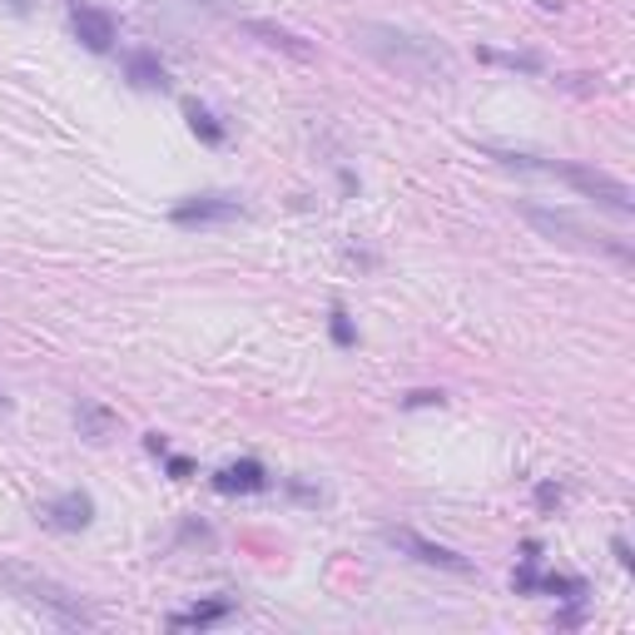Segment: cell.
<instances>
[{
	"label": "cell",
	"instance_id": "cell-1",
	"mask_svg": "<svg viewBox=\"0 0 635 635\" xmlns=\"http://www.w3.org/2000/svg\"><path fill=\"white\" fill-rule=\"evenodd\" d=\"M353 40H357V50H367L373 60H383L387 70H397V75H407V80H447L452 75V56L432 36H417V30L383 26V20H357Z\"/></svg>",
	"mask_w": 635,
	"mask_h": 635
},
{
	"label": "cell",
	"instance_id": "cell-2",
	"mask_svg": "<svg viewBox=\"0 0 635 635\" xmlns=\"http://www.w3.org/2000/svg\"><path fill=\"white\" fill-rule=\"evenodd\" d=\"M502 164H516V169H542V174H556V179H566L576 194H586V199H596L601 209H611V214H621V219H631L635 214V199H631V189L621 184V179H611V174H601V169H586V164H556V159H536V154H502V150H492Z\"/></svg>",
	"mask_w": 635,
	"mask_h": 635
},
{
	"label": "cell",
	"instance_id": "cell-3",
	"mask_svg": "<svg viewBox=\"0 0 635 635\" xmlns=\"http://www.w3.org/2000/svg\"><path fill=\"white\" fill-rule=\"evenodd\" d=\"M6 586L16 591V596L26 601V606L50 611V616L60 621V626H94V616L80 606V596H70L65 586H56V581L36 576V571H20V566H10V571H6Z\"/></svg>",
	"mask_w": 635,
	"mask_h": 635
},
{
	"label": "cell",
	"instance_id": "cell-4",
	"mask_svg": "<svg viewBox=\"0 0 635 635\" xmlns=\"http://www.w3.org/2000/svg\"><path fill=\"white\" fill-rule=\"evenodd\" d=\"M522 209V219L536 229L542 239H552V243H576V249H611L616 259H626V243H606L601 234H591L581 219H571L566 209H546V204H516Z\"/></svg>",
	"mask_w": 635,
	"mask_h": 635
},
{
	"label": "cell",
	"instance_id": "cell-5",
	"mask_svg": "<svg viewBox=\"0 0 635 635\" xmlns=\"http://www.w3.org/2000/svg\"><path fill=\"white\" fill-rule=\"evenodd\" d=\"M70 30H75V40L84 50H94V56L114 50V36H120V26H114L110 10L90 6V0H70Z\"/></svg>",
	"mask_w": 635,
	"mask_h": 635
},
{
	"label": "cell",
	"instance_id": "cell-6",
	"mask_svg": "<svg viewBox=\"0 0 635 635\" xmlns=\"http://www.w3.org/2000/svg\"><path fill=\"white\" fill-rule=\"evenodd\" d=\"M174 219L179 229H194V224H229V219H243V204L234 194H199V199H184L174 204Z\"/></svg>",
	"mask_w": 635,
	"mask_h": 635
},
{
	"label": "cell",
	"instance_id": "cell-7",
	"mask_svg": "<svg viewBox=\"0 0 635 635\" xmlns=\"http://www.w3.org/2000/svg\"><path fill=\"white\" fill-rule=\"evenodd\" d=\"M387 542H393L397 552H407L412 561H422V566H442V571H472V561H467V556L447 552V546L427 542V536L407 532V526H393V532H387Z\"/></svg>",
	"mask_w": 635,
	"mask_h": 635
},
{
	"label": "cell",
	"instance_id": "cell-8",
	"mask_svg": "<svg viewBox=\"0 0 635 635\" xmlns=\"http://www.w3.org/2000/svg\"><path fill=\"white\" fill-rule=\"evenodd\" d=\"M40 522L56 526V532H84V526L94 522V502L84 492H65V496L40 506Z\"/></svg>",
	"mask_w": 635,
	"mask_h": 635
},
{
	"label": "cell",
	"instance_id": "cell-9",
	"mask_svg": "<svg viewBox=\"0 0 635 635\" xmlns=\"http://www.w3.org/2000/svg\"><path fill=\"white\" fill-rule=\"evenodd\" d=\"M214 492L239 496V492H269V467L263 462H234V467L214 472Z\"/></svg>",
	"mask_w": 635,
	"mask_h": 635
},
{
	"label": "cell",
	"instance_id": "cell-10",
	"mask_svg": "<svg viewBox=\"0 0 635 635\" xmlns=\"http://www.w3.org/2000/svg\"><path fill=\"white\" fill-rule=\"evenodd\" d=\"M229 616H234V601L219 596V601H199V606H189V611H174V616H169V626H174V631H204V626L229 621Z\"/></svg>",
	"mask_w": 635,
	"mask_h": 635
},
{
	"label": "cell",
	"instance_id": "cell-11",
	"mask_svg": "<svg viewBox=\"0 0 635 635\" xmlns=\"http://www.w3.org/2000/svg\"><path fill=\"white\" fill-rule=\"evenodd\" d=\"M124 75H130L134 90H164V84H169L164 65H159V56H150V50H134V56H124Z\"/></svg>",
	"mask_w": 635,
	"mask_h": 635
},
{
	"label": "cell",
	"instance_id": "cell-12",
	"mask_svg": "<svg viewBox=\"0 0 635 635\" xmlns=\"http://www.w3.org/2000/svg\"><path fill=\"white\" fill-rule=\"evenodd\" d=\"M75 427H80V437L104 442V437L114 432V412H110V407H100L94 397H80V402H75Z\"/></svg>",
	"mask_w": 635,
	"mask_h": 635
},
{
	"label": "cell",
	"instance_id": "cell-13",
	"mask_svg": "<svg viewBox=\"0 0 635 635\" xmlns=\"http://www.w3.org/2000/svg\"><path fill=\"white\" fill-rule=\"evenodd\" d=\"M243 30H249V36H259L263 46H273V50H289V56H299V60H309V56H313V50L303 46V40L293 36V30L269 26V20H243Z\"/></svg>",
	"mask_w": 635,
	"mask_h": 635
},
{
	"label": "cell",
	"instance_id": "cell-14",
	"mask_svg": "<svg viewBox=\"0 0 635 635\" xmlns=\"http://www.w3.org/2000/svg\"><path fill=\"white\" fill-rule=\"evenodd\" d=\"M184 114H189V130H194L204 144H224V140H229V130L219 124V114H209L204 104H189Z\"/></svg>",
	"mask_w": 635,
	"mask_h": 635
},
{
	"label": "cell",
	"instance_id": "cell-15",
	"mask_svg": "<svg viewBox=\"0 0 635 635\" xmlns=\"http://www.w3.org/2000/svg\"><path fill=\"white\" fill-rule=\"evenodd\" d=\"M333 343H337V347H353V343H357L353 318H347V309H333Z\"/></svg>",
	"mask_w": 635,
	"mask_h": 635
},
{
	"label": "cell",
	"instance_id": "cell-16",
	"mask_svg": "<svg viewBox=\"0 0 635 635\" xmlns=\"http://www.w3.org/2000/svg\"><path fill=\"white\" fill-rule=\"evenodd\" d=\"M402 407H442V393H407Z\"/></svg>",
	"mask_w": 635,
	"mask_h": 635
},
{
	"label": "cell",
	"instance_id": "cell-17",
	"mask_svg": "<svg viewBox=\"0 0 635 635\" xmlns=\"http://www.w3.org/2000/svg\"><path fill=\"white\" fill-rule=\"evenodd\" d=\"M169 472H174V476H179V482H184V476H189V472H194V462H189V457H169Z\"/></svg>",
	"mask_w": 635,
	"mask_h": 635
},
{
	"label": "cell",
	"instance_id": "cell-18",
	"mask_svg": "<svg viewBox=\"0 0 635 635\" xmlns=\"http://www.w3.org/2000/svg\"><path fill=\"white\" fill-rule=\"evenodd\" d=\"M611 552H616V561H621V566H631V546H626V536H616V542H611Z\"/></svg>",
	"mask_w": 635,
	"mask_h": 635
},
{
	"label": "cell",
	"instance_id": "cell-19",
	"mask_svg": "<svg viewBox=\"0 0 635 635\" xmlns=\"http://www.w3.org/2000/svg\"><path fill=\"white\" fill-rule=\"evenodd\" d=\"M536 502L552 506V502H561V492H556V486H542V492H536Z\"/></svg>",
	"mask_w": 635,
	"mask_h": 635
},
{
	"label": "cell",
	"instance_id": "cell-20",
	"mask_svg": "<svg viewBox=\"0 0 635 635\" xmlns=\"http://www.w3.org/2000/svg\"><path fill=\"white\" fill-rule=\"evenodd\" d=\"M6 407H10V397H6V393H0V412H6Z\"/></svg>",
	"mask_w": 635,
	"mask_h": 635
}]
</instances>
